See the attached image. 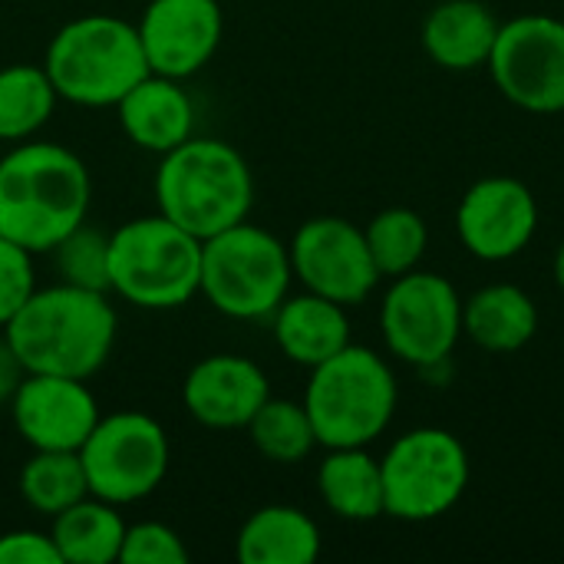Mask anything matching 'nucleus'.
Masks as SVG:
<instances>
[{"label": "nucleus", "instance_id": "f257e3e1", "mask_svg": "<svg viewBox=\"0 0 564 564\" xmlns=\"http://www.w3.org/2000/svg\"><path fill=\"white\" fill-rule=\"evenodd\" d=\"M89 202V169L59 142L23 139L0 159V235L30 254L53 251L79 228Z\"/></svg>", "mask_w": 564, "mask_h": 564}, {"label": "nucleus", "instance_id": "f03ea898", "mask_svg": "<svg viewBox=\"0 0 564 564\" xmlns=\"http://www.w3.org/2000/svg\"><path fill=\"white\" fill-rule=\"evenodd\" d=\"M116 311L102 291L76 284L36 288L3 327L7 344L26 373H56L89 380L116 344Z\"/></svg>", "mask_w": 564, "mask_h": 564}, {"label": "nucleus", "instance_id": "7ed1b4c3", "mask_svg": "<svg viewBox=\"0 0 564 564\" xmlns=\"http://www.w3.org/2000/svg\"><path fill=\"white\" fill-rule=\"evenodd\" d=\"M155 202L159 215L205 241L248 218L254 205V178L235 145L192 135L162 155Z\"/></svg>", "mask_w": 564, "mask_h": 564}, {"label": "nucleus", "instance_id": "20e7f679", "mask_svg": "<svg viewBox=\"0 0 564 564\" xmlns=\"http://www.w3.org/2000/svg\"><path fill=\"white\" fill-rule=\"evenodd\" d=\"M397 377L390 364L370 347H344L311 370L304 410L314 423L317 446L350 449L370 446L387 433L397 413Z\"/></svg>", "mask_w": 564, "mask_h": 564}, {"label": "nucleus", "instance_id": "39448f33", "mask_svg": "<svg viewBox=\"0 0 564 564\" xmlns=\"http://www.w3.org/2000/svg\"><path fill=\"white\" fill-rule=\"evenodd\" d=\"M43 69L59 99L86 109L116 106L149 69L139 30L109 13L63 23L46 46Z\"/></svg>", "mask_w": 564, "mask_h": 564}, {"label": "nucleus", "instance_id": "423d86ee", "mask_svg": "<svg viewBox=\"0 0 564 564\" xmlns=\"http://www.w3.org/2000/svg\"><path fill=\"white\" fill-rule=\"evenodd\" d=\"M202 238L165 215H142L109 235V291L142 311H172L198 294Z\"/></svg>", "mask_w": 564, "mask_h": 564}, {"label": "nucleus", "instance_id": "0eeeda50", "mask_svg": "<svg viewBox=\"0 0 564 564\" xmlns=\"http://www.w3.org/2000/svg\"><path fill=\"white\" fill-rule=\"evenodd\" d=\"M288 245L248 218L202 241L198 294L231 321H264L291 291Z\"/></svg>", "mask_w": 564, "mask_h": 564}, {"label": "nucleus", "instance_id": "6e6552de", "mask_svg": "<svg viewBox=\"0 0 564 564\" xmlns=\"http://www.w3.org/2000/svg\"><path fill=\"white\" fill-rule=\"evenodd\" d=\"M380 469L387 516L400 522H430L446 516L469 486L466 446L449 430L436 426L403 433L380 459Z\"/></svg>", "mask_w": 564, "mask_h": 564}, {"label": "nucleus", "instance_id": "1a4fd4ad", "mask_svg": "<svg viewBox=\"0 0 564 564\" xmlns=\"http://www.w3.org/2000/svg\"><path fill=\"white\" fill-rule=\"evenodd\" d=\"M79 459L86 469L89 496L112 506H132L149 499L165 482L172 449L159 420L149 413L122 410L99 416L79 446Z\"/></svg>", "mask_w": 564, "mask_h": 564}, {"label": "nucleus", "instance_id": "9d476101", "mask_svg": "<svg viewBox=\"0 0 564 564\" xmlns=\"http://www.w3.org/2000/svg\"><path fill=\"white\" fill-rule=\"evenodd\" d=\"M380 330L403 364L440 367L463 337V297L443 274L413 268L393 278L380 307Z\"/></svg>", "mask_w": 564, "mask_h": 564}, {"label": "nucleus", "instance_id": "9b49d317", "mask_svg": "<svg viewBox=\"0 0 564 564\" xmlns=\"http://www.w3.org/2000/svg\"><path fill=\"white\" fill-rule=\"evenodd\" d=\"M489 73L499 93L539 116L564 112V20L522 13L499 26Z\"/></svg>", "mask_w": 564, "mask_h": 564}, {"label": "nucleus", "instance_id": "f8f14e48", "mask_svg": "<svg viewBox=\"0 0 564 564\" xmlns=\"http://www.w3.org/2000/svg\"><path fill=\"white\" fill-rule=\"evenodd\" d=\"M288 254L294 278L311 294L330 297L344 307L364 304L380 284L364 228L340 215H317L304 221L294 231Z\"/></svg>", "mask_w": 564, "mask_h": 564}, {"label": "nucleus", "instance_id": "ddd939ff", "mask_svg": "<svg viewBox=\"0 0 564 564\" xmlns=\"http://www.w3.org/2000/svg\"><path fill=\"white\" fill-rule=\"evenodd\" d=\"M539 228L532 188L512 175L479 178L459 202L456 231L479 261H509L529 248Z\"/></svg>", "mask_w": 564, "mask_h": 564}, {"label": "nucleus", "instance_id": "4468645a", "mask_svg": "<svg viewBox=\"0 0 564 564\" xmlns=\"http://www.w3.org/2000/svg\"><path fill=\"white\" fill-rule=\"evenodd\" d=\"M135 30L152 73L188 79L218 53L225 17L218 0H149Z\"/></svg>", "mask_w": 564, "mask_h": 564}, {"label": "nucleus", "instance_id": "2eb2a0df", "mask_svg": "<svg viewBox=\"0 0 564 564\" xmlns=\"http://www.w3.org/2000/svg\"><path fill=\"white\" fill-rule=\"evenodd\" d=\"M10 416L26 446L79 453L99 423V403L86 380L26 373L10 400Z\"/></svg>", "mask_w": 564, "mask_h": 564}, {"label": "nucleus", "instance_id": "dca6fc26", "mask_svg": "<svg viewBox=\"0 0 564 564\" xmlns=\"http://www.w3.org/2000/svg\"><path fill=\"white\" fill-rule=\"evenodd\" d=\"M268 397V373L238 354H212L198 360L182 383L185 410L208 430H245Z\"/></svg>", "mask_w": 564, "mask_h": 564}, {"label": "nucleus", "instance_id": "f3484780", "mask_svg": "<svg viewBox=\"0 0 564 564\" xmlns=\"http://www.w3.org/2000/svg\"><path fill=\"white\" fill-rule=\"evenodd\" d=\"M119 126L126 139L145 152L165 155L195 132V102L182 79L145 73L119 102Z\"/></svg>", "mask_w": 564, "mask_h": 564}, {"label": "nucleus", "instance_id": "a211bd4d", "mask_svg": "<svg viewBox=\"0 0 564 564\" xmlns=\"http://www.w3.org/2000/svg\"><path fill=\"white\" fill-rule=\"evenodd\" d=\"M271 321H274L271 327L274 344L297 367L314 370L334 354H340L344 347H350L347 307L330 297H321L311 291L284 297L278 311L271 314Z\"/></svg>", "mask_w": 564, "mask_h": 564}, {"label": "nucleus", "instance_id": "6ab92c4d", "mask_svg": "<svg viewBox=\"0 0 564 564\" xmlns=\"http://www.w3.org/2000/svg\"><path fill=\"white\" fill-rule=\"evenodd\" d=\"M499 26L482 0H443L423 20V50L443 69H479L492 56Z\"/></svg>", "mask_w": 564, "mask_h": 564}, {"label": "nucleus", "instance_id": "aec40b11", "mask_svg": "<svg viewBox=\"0 0 564 564\" xmlns=\"http://www.w3.org/2000/svg\"><path fill=\"white\" fill-rule=\"evenodd\" d=\"M539 330L532 294L516 284H489L463 301V334L489 354H516Z\"/></svg>", "mask_w": 564, "mask_h": 564}, {"label": "nucleus", "instance_id": "412c9836", "mask_svg": "<svg viewBox=\"0 0 564 564\" xmlns=\"http://www.w3.org/2000/svg\"><path fill=\"white\" fill-rule=\"evenodd\" d=\"M235 552L241 564H311L321 555V529L294 506H264L245 519Z\"/></svg>", "mask_w": 564, "mask_h": 564}, {"label": "nucleus", "instance_id": "4be33fe9", "mask_svg": "<svg viewBox=\"0 0 564 564\" xmlns=\"http://www.w3.org/2000/svg\"><path fill=\"white\" fill-rule=\"evenodd\" d=\"M317 492L324 506L347 522H373L387 516L383 502V469L367 446L327 449L317 469Z\"/></svg>", "mask_w": 564, "mask_h": 564}, {"label": "nucleus", "instance_id": "5701e85b", "mask_svg": "<svg viewBox=\"0 0 564 564\" xmlns=\"http://www.w3.org/2000/svg\"><path fill=\"white\" fill-rule=\"evenodd\" d=\"M126 522L119 506L86 496L53 516L50 539L63 564H112L119 562Z\"/></svg>", "mask_w": 564, "mask_h": 564}, {"label": "nucleus", "instance_id": "b1692460", "mask_svg": "<svg viewBox=\"0 0 564 564\" xmlns=\"http://www.w3.org/2000/svg\"><path fill=\"white\" fill-rule=\"evenodd\" d=\"M59 96L43 66L13 63L0 69V142L33 139L53 116Z\"/></svg>", "mask_w": 564, "mask_h": 564}, {"label": "nucleus", "instance_id": "393cba45", "mask_svg": "<svg viewBox=\"0 0 564 564\" xmlns=\"http://www.w3.org/2000/svg\"><path fill=\"white\" fill-rule=\"evenodd\" d=\"M20 499L36 516H59L73 502L89 496L86 469L79 453L66 449H33V456L20 469Z\"/></svg>", "mask_w": 564, "mask_h": 564}, {"label": "nucleus", "instance_id": "a878e982", "mask_svg": "<svg viewBox=\"0 0 564 564\" xmlns=\"http://www.w3.org/2000/svg\"><path fill=\"white\" fill-rule=\"evenodd\" d=\"M245 430L254 449L278 466L304 463L317 446V433L304 403L281 400V397H268Z\"/></svg>", "mask_w": 564, "mask_h": 564}, {"label": "nucleus", "instance_id": "bb28decb", "mask_svg": "<svg viewBox=\"0 0 564 564\" xmlns=\"http://www.w3.org/2000/svg\"><path fill=\"white\" fill-rule=\"evenodd\" d=\"M364 235L380 278H400L413 271L430 245V228L413 208H383L370 218Z\"/></svg>", "mask_w": 564, "mask_h": 564}, {"label": "nucleus", "instance_id": "cd10ccee", "mask_svg": "<svg viewBox=\"0 0 564 564\" xmlns=\"http://www.w3.org/2000/svg\"><path fill=\"white\" fill-rule=\"evenodd\" d=\"M53 254H56L63 284L109 294V235L86 228L83 221L53 248Z\"/></svg>", "mask_w": 564, "mask_h": 564}, {"label": "nucleus", "instance_id": "c85d7f7f", "mask_svg": "<svg viewBox=\"0 0 564 564\" xmlns=\"http://www.w3.org/2000/svg\"><path fill=\"white\" fill-rule=\"evenodd\" d=\"M188 549L175 529L162 522H135L126 525L119 564H185Z\"/></svg>", "mask_w": 564, "mask_h": 564}, {"label": "nucleus", "instance_id": "c756f323", "mask_svg": "<svg viewBox=\"0 0 564 564\" xmlns=\"http://www.w3.org/2000/svg\"><path fill=\"white\" fill-rule=\"evenodd\" d=\"M33 291H36L33 254L0 235V327L10 324V317L26 304Z\"/></svg>", "mask_w": 564, "mask_h": 564}, {"label": "nucleus", "instance_id": "7c9ffc66", "mask_svg": "<svg viewBox=\"0 0 564 564\" xmlns=\"http://www.w3.org/2000/svg\"><path fill=\"white\" fill-rule=\"evenodd\" d=\"M0 564H63L50 532L17 529L0 535Z\"/></svg>", "mask_w": 564, "mask_h": 564}, {"label": "nucleus", "instance_id": "2f4dec72", "mask_svg": "<svg viewBox=\"0 0 564 564\" xmlns=\"http://www.w3.org/2000/svg\"><path fill=\"white\" fill-rule=\"evenodd\" d=\"M23 377H26V370H23L20 357L13 354L7 337H0V406L13 400V393H17Z\"/></svg>", "mask_w": 564, "mask_h": 564}, {"label": "nucleus", "instance_id": "473e14b6", "mask_svg": "<svg viewBox=\"0 0 564 564\" xmlns=\"http://www.w3.org/2000/svg\"><path fill=\"white\" fill-rule=\"evenodd\" d=\"M555 281H558V288L564 291V241L558 245V254H555Z\"/></svg>", "mask_w": 564, "mask_h": 564}]
</instances>
